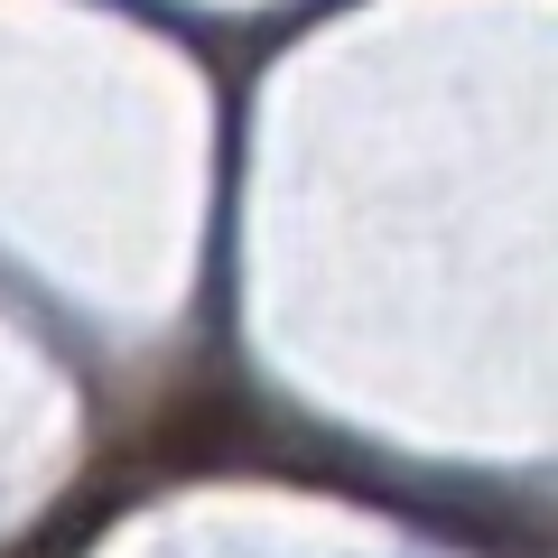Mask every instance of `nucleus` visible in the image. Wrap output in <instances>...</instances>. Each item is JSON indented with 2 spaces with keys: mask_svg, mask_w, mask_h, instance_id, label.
<instances>
[]
</instances>
